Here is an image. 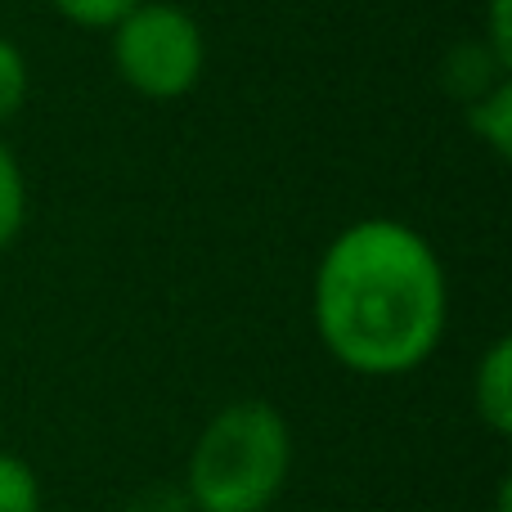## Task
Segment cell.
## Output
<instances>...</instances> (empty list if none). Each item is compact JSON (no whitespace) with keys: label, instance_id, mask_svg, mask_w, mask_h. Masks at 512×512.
I'll return each instance as SVG.
<instances>
[{"label":"cell","instance_id":"obj_10","mask_svg":"<svg viewBox=\"0 0 512 512\" xmlns=\"http://www.w3.org/2000/svg\"><path fill=\"white\" fill-rule=\"evenodd\" d=\"M508 14H512V0H490V23H486V41H481L504 68H512V23H508Z\"/></svg>","mask_w":512,"mask_h":512},{"label":"cell","instance_id":"obj_9","mask_svg":"<svg viewBox=\"0 0 512 512\" xmlns=\"http://www.w3.org/2000/svg\"><path fill=\"white\" fill-rule=\"evenodd\" d=\"M135 5H140V0H54V9H59L68 23L90 27V32H108V27H117Z\"/></svg>","mask_w":512,"mask_h":512},{"label":"cell","instance_id":"obj_7","mask_svg":"<svg viewBox=\"0 0 512 512\" xmlns=\"http://www.w3.org/2000/svg\"><path fill=\"white\" fill-rule=\"evenodd\" d=\"M0 512H45L36 468L9 450H0Z\"/></svg>","mask_w":512,"mask_h":512},{"label":"cell","instance_id":"obj_3","mask_svg":"<svg viewBox=\"0 0 512 512\" xmlns=\"http://www.w3.org/2000/svg\"><path fill=\"white\" fill-rule=\"evenodd\" d=\"M113 36V68L135 95L144 99H185L203 81L207 68V41L203 27L189 9L171 0H140L117 27Z\"/></svg>","mask_w":512,"mask_h":512},{"label":"cell","instance_id":"obj_4","mask_svg":"<svg viewBox=\"0 0 512 512\" xmlns=\"http://www.w3.org/2000/svg\"><path fill=\"white\" fill-rule=\"evenodd\" d=\"M472 409L490 436L512 432V342L499 337L472 373Z\"/></svg>","mask_w":512,"mask_h":512},{"label":"cell","instance_id":"obj_1","mask_svg":"<svg viewBox=\"0 0 512 512\" xmlns=\"http://www.w3.org/2000/svg\"><path fill=\"white\" fill-rule=\"evenodd\" d=\"M315 337L346 373L405 378L445 342L450 279L423 230L396 216L351 221L310 283Z\"/></svg>","mask_w":512,"mask_h":512},{"label":"cell","instance_id":"obj_8","mask_svg":"<svg viewBox=\"0 0 512 512\" xmlns=\"http://www.w3.org/2000/svg\"><path fill=\"white\" fill-rule=\"evenodd\" d=\"M27 81H32V72H27L23 50L9 36H0V126L18 117V108L27 99Z\"/></svg>","mask_w":512,"mask_h":512},{"label":"cell","instance_id":"obj_6","mask_svg":"<svg viewBox=\"0 0 512 512\" xmlns=\"http://www.w3.org/2000/svg\"><path fill=\"white\" fill-rule=\"evenodd\" d=\"M27 225V176L9 144L0 140V252L14 248V239Z\"/></svg>","mask_w":512,"mask_h":512},{"label":"cell","instance_id":"obj_5","mask_svg":"<svg viewBox=\"0 0 512 512\" xmlns=\"http://www.w3.org/2000/svg\"><path fill=\"white\" fill-rule=\"evenodd\" d=\"M468 126L477 131V140L490 144L495 158H508L512 149V81L499 77L486 95L468 99Z\"/></svg>","mask_w":512,"mask_h":512},{"label":"cell","instance_id":"obj_2","mask_svg":"<svg viewBox=\"0 0 512 512\" xmlns=\"http://www.w3.org/2000/svg\"><path fill=\"white\" fill-rule=\"evenodd\" d=\"M292 477V427L270 400H230L194 436L189 512H270Z\"/></svg>","mask_w":512,"mask_h":512}]
</instances>
